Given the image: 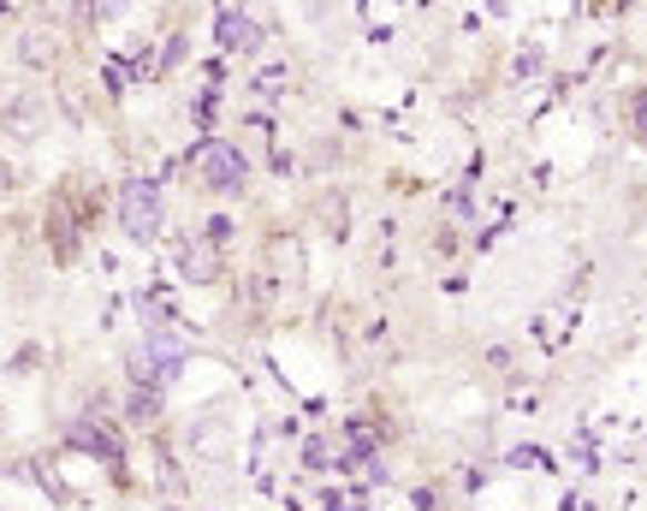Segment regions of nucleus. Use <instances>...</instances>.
Instances as JSON below:
<instances>
[{
	"label": "nucleus",
	"mask_w": 647,
	"mask_h": 511,
	"mask_svg": "<svg viewBox=\"0 0 647 511\" xmlns=\"http://www.w3.org/2000/svg\"><path fill=\"white\" fill-rule=\"evenodd\" d=\"M179 369H184V339L166 333V328H149V339L131 351V381L149 387V393H161Z\"/></svg>",
	"instance_id": "nucleus-1"
},
{
	"label": "nucleus",
	"mask_w": 647,
	"mask_h": 511,
	"mask_svg": "<svg viewBox=\"0 0 647 511\" xmlns=\"http://www.w3.org/2000/svg\"><path fill=\"white\" fill-rule=\"evenodd\" d=\"M196 179L209 184L214 197H237V191H244V179H250L244 149H232V143H202V149H196Z\"/></svg>",
	"instance_id": "nucleus-2"
},
{
	"label": "nucleus",
	"mask_w": 647,
	"mask_h": 511,
	"mask_svg": "<svg viewBox=\"0 0 647 511\" xmlns=\"http://www.w3.org/2000/svg\"><path fill=\"white\" fill-rule=\"evenodd\" d=\"M119 227H125L138 244L161 232V191L149 179H125V191H119Z\"/></svg>",
	"instance_id": "nucleus-3"
},
{
	"label": "nucleus",
	"mask_w": 647,
	"mask_h": 511,
	"mask_svg": "<svg viewBox=\"0 0 647 511\" xmlns=\"http://www.w3.org/2000/svg\"><path fill=\"white\" fill-rule=\"evenodd\" d=\"M0 119H7L19 138H37V131H42V101H37V96H19V90H7V83H0Z\"/></svg>",
	"instance_id": "nucleus-4"
},
{
	"label": "nucleus",
	"mask_w": 647,
	"mask_h": 511,
	"mask_svg": "<svg viewBox=\"0 0 647 511\" xmlns=\"http://www.w3.org/2000/svg\"><path fill=\"white\" fill-rule=\"evenodd\" d=\"M262 37H267V30L262 24H255L250 19V12H220V42H226V48H237V54H255V48H262Z\"/></svg>",
	"instance_id": "nucleus-5"
},
{
	"label": "nucleus",
	"mask_w": 647,
	"mask_h": 511,
	"mask_svg": "<svg viewBox=\"0 0 647 511\" xmlns=\"http://www.w3.org/2000/svg\"><path fill=\"white\" fill-rule=\"evenodd\" d=\"M72 447L108 458V464H119V434L108 429V422H72Z\"/></svg>",
	"instance_id": "nucleus-6"
},
{
	"label": "nucleus",
	"mask_w": 647,
	"mask_h": 511,
	"mask_svg": "<svg viewBox=\"0 0 647 511\" xmlns=\"http://www.w3.org/2000/svg\"><path fill=\"white\" fill-rule=\"evenodd\" d=\"M184 280H214V250H209V244H191V250H184Z\"/></svg>",
	"instance_id": "nucleus-7"
},
{
	"label": "nucleus",
	"mask_w": 647,
	"mask_h": 511,
	"mask_svg": "<svg viewBox=\"0 0 647 511\" xmlns=\"http://www.w3.org/2000/svg\"><path fill=\"white\" fill-rule=\"evenodd\" d=\"M0 179H7V167H0Z\"/></svg>",
	"instance_id": "nucleus-8"
},
{
	"label": "nucleus",
	"mask_w": 647,
	"mask_h": 511,
	"mask_svg": "<svg viewBox=\"0 0 647 511\" xmlns=\"http://www.w3.org/2000/svg\"><path fill=\"white\" fill-rule=\"evenodd\" d=\"M0 470H7V464H0Z\"/></svg>",
	"instance_id": "nucleus-9"
}]
</instances>
